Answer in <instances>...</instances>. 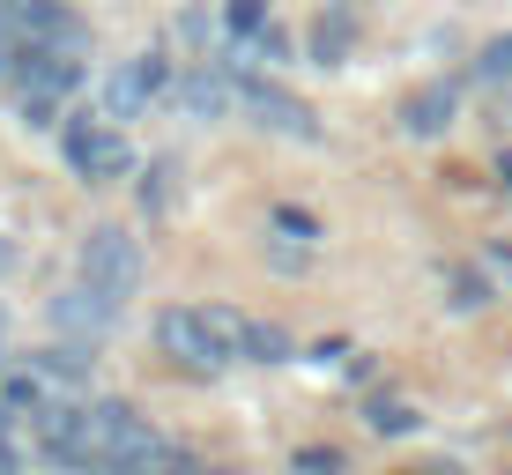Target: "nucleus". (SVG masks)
Instances as JSON below:
<instances>
[{
    "label": "nucleus",
    "instance_id": "1",
    "mask_svg": "<svg viewBox=\"0 0 512 475\" xmlns=\"http://www.w3.org/2000/svg\"><path fill=\"white\" fill-rule=\"evenodd\" d=\"M67 468H82V475L90 468L97 475H164V468H179V453H171L164 438L149 431V416H134L127 401H82Z\"/></svg>",
    "mask_w": 512,
    "mask_h": 475
},
{
    "label": "nucleus",
    "instance_id": "2",
    "mask_svg": "<svg viewBox=\"0 0 512 475\" xmlns=\"http://www.w3.org/2000/svg\"><path fill=\"white\" fill-rule=\"evenodd\" d=\"M245 334L253 320H238L231 305H171L156 320V342L179 372H223V364H245Z\"/></svg>",
    "mask_w": 512,
    "mask_h": 475
},
{
    "label": "nucleus",
    "instance_id": "3",
    "mask_svg": "<svg viewBox=\"0 0 512 475\" xmlns=\"http://www.w3.org/2000/svg\"><path fill=\"white\" fill-rule=\"evenodd\" d=\"M82 60H90V30H67V38H45V45H23L15 52V112L30 119V127H45L52 112H60V97L82 82Z\"/></svg>",
    "mask_w": 512,
    "mask_h": 475
},
{
    "label": "nucleus",
    "instance_id": "4",
    "mask_svg": "<svg viewBox=\"0 0 512 475\" xmlns=\"http://www.w3.org/2000/svg\"><path fill=\"white\" fill-rule=\"evenodd\" d=\"M75 268L90 275L97 290H112L119 305H127V297L141 290V238H134V231H119V223H97V231L82 238Z\"/></svg>",
    "mask_w": 512,
    "mask_h": 475
},
{
    "label": "nucleus",
    "instance_id": "5",
    "mask_svg": "<svg viewBox=\"0 0 512 475\" xmlns=\"http://www.w3.org/2000/svg\"><path fill=\"white\" fill-rule=\"evenodd\" d=\"M119 297L112 290H97L90 275L82 283H67V290H52V327L67 334V342H82V349H97V342H112V327H119Z\"/></svg>",
    "mask_w": 512,
    "mask_h": 475
},
{
    "label": "nucleus",
    "instance_id": "6",
    "mask_svg": "<svg viewBox=\"0 0 512 475\" xmlns=\"http://www.w3.org/2000/svg\"><path fill=\"white\" fill-rule=\"evenodd\" d=\"M67 171H75V179H90V186L127 179V171H134V149H127V134H119L112 119H75V127H67Z\"/></svg>",
    "mask_w": 512,
    "mask_h": 475
},
{
    "label": "nucleus",
    "instance_id": "7",
    "mask_svg": "<svg viewBox=\"0 0 512 475\" xmlns=\"http://www.w3.org/2000/svg\"><path fill=\"white\" fill-rule=\"evenodd\" d=\"M238 104L253 112V127H268V134H282V142H320V112H312L305 97H290L282 82H245L238 90Z\"/></svg>",
    "mask_w": 512,
    "mask_h": 475
},
{
    "label": "nucleus",
    "instance_id": "8",
    "mask_svg": "<svg viewBox=\"0 0 512 475\" xmlns=\"http://www.w3.org/2000/svg\"><path fill=\"white\" fill-rule=\"evenodd\" d=\"M164 90H171V67L156 60V52H141V60H119L112 75H104V112H112V119H141Z\"/></svg>",
    "mask_w": 512,
    "mask_h": 475
},
{
    "label": "nucleus",
    "instance_id": "9",
    "mask_svg": "<svg viewBox=\"0 0 512 475\" xmlns=\"http://www.w3.org/2000/svg\"><path fill=\"white\" fill-rule=\"evenodd\" d=\"M171 104H179V119H223L238 104V82L231 67H193L186 82H171Z\"/></svg>",
    "mask_w": 512,
    "mask_h": 475
},
{
    "label": "nucleus",
    "instance_id": "10",
    "mask_svg": "<svg viewBox=\"0 0 512 475\" xmlns=\"http://www.w3.org/2000/svg\"><path fill=\"white\" fill-rule=\"evenodd\" d=\"M453 112H461V97H453V82H423V90L401 97V127L416 134V142H431V134L453 127Z\"/></svg>",
    "mask_w": 512,
    "mask_h": 475
},
{
    "label": "nucleus",
    "instance_id": "11",
    "mask_svg": "<svg viewBox=\"0 0 512 475\" xmlns=\"http://www.w3.org/2000/svg\"><path fill=\"white\" fill-rule=\"evenodd\" d=\"M0 15H8L15 45H45V38H67V30H75V15H67L60 0H0Z\"/></svg>",
    "mask_w": 512,
    "mask_h": 475
},
{
    "label": "nucleus",
    "instance_id": "12",
    "mask_svg": "<svg viewBox=\"0 0 512 475\" xmlns=\"http://www.w3.org/2000/svg\"><path fill=\"white\" fill-rule=\"evenodd\" d=\"M90 349H82V342H67V334H60V342H52V349H38V357H30V372H38L45 386H52V394H82V386H90Z\"/></svg>",
    "mask_w": 512,
    "mask_h": 475
},
{
    "label": "nucleus",
    "instance_id": "13",
    "mask_svg": "<svg viewBox=\"0 0 512 475\" xmlns=\"http://www.w3.org/2000/svg\"><path fill=\"white\" fill-rule=\"evenodd\" d=\"M349 45H357V8H327L312 23V67H342Z\"/></svg>",
    "mask_w": 512,
    "mask_h": 475
},
{
    "label": "nucleus",
    "instance_id": "14",
    "mask_svg": "<svg viewBox=\"0 0 512 475\" xmlns=\"http://www.w3.org/2000/svg\"><path fill=\"white\" fill-rule=\"evenodd\" d=\"M446 305H453V312H483V305H490V283H483L475 268H453V275H446Z\"/></svg>",
    "mask_w": 512,
    "mask_h": 475
},
{
    "label": "nucleus",
    "instance_id": "15",
    "mask_svg": "<svg viewBox=\"0 0 512 475\" xmlns=\"http://www.w3.org/2000/svg\"><path fill=\"white\" fill-rule=\"evenodd\" d=\"M245 364H290V334L282 327H253L245 334Z\"/></svg>",
    "mask_w": 512,
    "mask_h": 475
},
{
    "label": "nucleus",
    "instance_id": "16",
    "mask_svg": "<svg viewBox=\"0 0 512 475\" xmlns=\"http://www.w3.org/2000/svg\"><path fill=\"white\" fill-rule=\"evenodd\" d=\"M372 431H379V438H409V431H416V409L379 394V401H372Z\"/></svg>",
    "mask_w": 512,
    "mask_h": 475
},
{
    "label": "nucleus",
    "instance_id": "17",
    "mask_svg": "<svg viewBox=\"0 0 512 475\" xmlns=\"http://www.w3.org/2000/svg\"><path fill=\"white\" fill-rule=\"evenodd\" d=\"M268 223H275V231L290 238V245H320V223H312L305 208H268Z\"/></svg>",
    "mask_w": 512,
    "mask_h": 475
},
{
    "label": "nucleus",
    "instance_id": "18",
    "mask_svg": "<svg viewBox=\"0 0 512 475\" xmlns=\"http://www.w3.org/2000/svg\"><path fill=\"white\" fill-rule=\"evenodd\" d=\"M475 75H483V82H512V38L483 45V60H475Z\"/></svg>",
    "mask_w": 512,
    "mask_h": 475
},
{
    "label": "nucleus",
    "instance_id": "19",
    "mask_svg": "<svg viewBox=\"0 0 512 475\" xmlns=\"http://www.w3.org/2000/svg\"><path fill=\"white\" fill-rule=\"evenodd\" d=\"M231 30H238V45L260 38V30H268V8H260V0H231Z\"/></svg>",
    "mask_w": 512,
    "mask_h": 475
},
{
    "label": "nucleus",
    "instance_id": "20",
    "mask_svg": "<svg viewBox=\"0 0 512 475\" xmlns=\"http://www.w3.org/2000/svg\"><path fill=\"white\" fill-rule=\"evenodd\" d=\"M297 475H342V453L334 446H305L297 453Z\"/></svg>",
    "mask_w": 512,
    "mask_h": 475
},
{
    "label": "nucleus",
    "instance_id": "21",
    "mask_svg": "<svg viewBox=\"0 0 512 475\" xmlns=\"http://www.w3.org/2000/svg\"><path fill=\"white\" fill-rule=\"evenodd\" d=\"M15 416H23V409H15V401H0V475L23 461V453H15Z\"/></svg>",
    "mask_w": 512,
    "mask_h": 475
},
{
    "label": "nucleus",
    "instance_id": "22",
    "mask_svg": "<svg viewBox=\"0 0 512 475\" xmlns=\"http://www.w3.org/2000/svg\"><path fill=\"white\" fill-rule=\"evenodd\" d=\"M15 38V30H8V15H0V75H8V67H15V52H23V45H8Z\"/></svg>",
    "mask_w": 512,
    "mask_h": 475
},
{
    "label": "nucleus",
    "instance_id": "23",
    "mask_svg": "<svg viewBox=\"0 0 512 475\" xmlns=\"http://www.w3.org/2000/svg\"><path fill=\"white\" fill-rule=\"evenodd\" d=\"M409 475H461V468H453V461H431V468H409Z\"/></svg>",
    "mask_w": 512,
    "mask_h": 475
},
{
    "label": "nucleus",
    "instance_id": "24",
    "mask_svg": "<svg viewBox=\"0 0 512 475\" xmlns=\"http://www.w3.org/2000/svg\"><path fill=\"white\" fill-rule=\"evenodd\" d=\"M8 268H15V245H8V238H0V275H8Z\"/></svg>",
    "mask_w": 512,
    "mask_h": 475
},
{
    "label": "nucleus",
    "instance_id": "25",
    "mask_svg": "<svg viewBox=\"0 0 512 475\" xmlns=\"http://www.w3.org/2000/svg\"><path fill=\"white\" fill-rule=\"evenodd\" d=\"M498 179H505V193H512V156H498Z\"/></svg>",
    "mask_w": 512,
    "mask_h": 475
},
{
    "label": "nucleus",
    "instance_id": "26",
    "mask_svg": "<svg viewBox=\"0 0 512 475\" xmlns=\"http://www.w3.org/2000/svg\"><path fill=\"white\" fill-rule=\"evenodd\" d=\"M498 260H505V275H512V253H498Z\"/></svg>",
    "mask_w": 512,
    "mask_h": 475
}]
</instances>
